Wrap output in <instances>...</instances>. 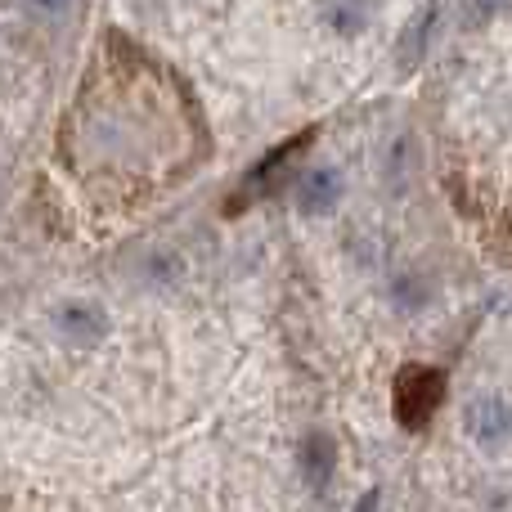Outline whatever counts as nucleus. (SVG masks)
Instances as JSON below:
<instances>
[{"instance_id":"1","label":"nucleus","mask_w":512,"mask_h":512,"mask_svg":"<svg viewBox=\"0 0 512 512\" xmlns=\"http://www.w3.org/2000/svg\"><path fill=\"white\" fill-rule=\"evenodd\" d=\"M445 400V382L436 369H423V364H414V369L400 373L396 382V414L405 427H427V418L441 409Z\"/></svg>"},{"instance_id":"2","label":"nucleus","mask_w":512,"mask_h":512,"mask_svg":"<svg viewBox=\"0 0 512 512\" xmlns=\"http://www.w3.org/2000/svg\"><path fill=\"white\" fill-rule=\"evenodd\" d=\"M468 432H472V441L486 445V450L504 445L512 436V405L504 396H477L468 405Z\"/></svg>"},{"instance_id":"3","label":"nucleus","mask_w":512,"mask_h":512,"mask_svg":"<svg viewBox=\"0 0 512 512\" xmlns=\"http://www.w3.org/2000/svg\"><path fill=\"white\" fill-rule=\"evenodd\" d=\"M59 333L68 337V342H95V337H104L108 319L99 306H90V301H68V306H59Z\"/></svg>"},{"instance_id":"4","label":"nucleus","mask_w":512,"mask_h":512,"mask_svg":"<svg viewBox=\"0 0 512 512\" xmlns=\"http://www.w3.org/2000/svg\"><path fill=\"white\" fill-rule=\"evenodd\" d=\"M337 198H342V176H337V171L315 167V171H306V176H301V185H297L301 212H328Z\"/></svg>"},{"instance_id":"5","label":"nucleus","mask_w":512,"mask_h":512,"mask_svg":"<svg viewBox=\"0 0 512 512\" xmlns=\"http://www.w3.org/2000/svg\"><path fill=\"white\" fill-rule=\"evenodd\" d=\"M333 463H337V454H333V445H328L324 436H315V441L306 445V454H301L306 481H310L315 490H324V486H328V477H333Z\"/></svg>"},{"instance_id":"6","label":"nucleus","mask_w":512,"mask_h":512,"mask_svg":"<svg viewBox=\"0 0 512 512\" xmlns=\"http://www.w3.org/2000/svg\"><path fill=\"white\" fill-rule=\"evenodd\" d=\"M364 0H337V9H333V27H346V32H355V27L364 23Z\"/></svg>"},{"instance_id":"7","label":"nucleus","mask_w":512,"mask_h":512,"mask_svg":"<svg viewBox=\"0 0 512 512\" xmlns=\"http://www.w3.org/2000/svg\"><path fill=\"white\" fill-rule=\"evenodd\" d=\"M32 5L41 9V14H54V18H59V14H68L72 0H32Z\"/></svg>"},{"instance_id":"8","label":"nucleus","mask_w":512,"mask_h":512,"mask_svg":"<svg viewBox=\"0 0 512 512\" xmlns=\"http://www.w3.org/2000/svg\"><path fill=\"white\" fill-rule=\"evenodd\" d=\"M373 508H378V495H364V504L355 508V512H373Z\"/></svg>"}]
</instances>
